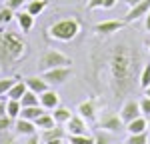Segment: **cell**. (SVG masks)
Segmentation results:
<instances>
[{
    "mask_svg": "<svg viewBox=\"0 0 150 144\" xmlns=\"http://www.w3.org/2000/svg\"><path fill=\"white\" fill-rule=\"evenodd\" d=\"M140 54L128 44H118L108 56L110 84L116 96H126L134 88V78L138 72Z\"/></svg>",
    "mask_w": 150,
    "mask_h": 144,
    "instance_id": "1",
    "label": "cell"
},
{
    "mask_svg": "<svg viewBox=\"0 0 150 144\" xmlns=\"http://www.w3.org/2000/svg\"><path fill=\"white\" fill-rule=\"evenodd\" d=\"M28 54V44L22 34L12 30H0V70L14 66Z\"/></svg>",
    "mask_w": 150,
    "mask_h": 144,
    "instance_id": "2",
    "label": "cell"
},
{
    "mask_svg": "<svg viewBox=\"0 0 150 144\" xmlns=\"http://www.w3.org/2000/svg\"><path fill=\"white\" fill-rule=\"evenodd\" d=\"M80 26L82 24L78 18H64V20L50 24L46 30V36L50 40H58V42H70V40H74L78 36Z\"/></svg>",
    "mask_w": 150,
    "mask_h": 144,
    "instance_id": "3",
    "label": "cell"
},
{
    "mask_svg": "<svg viewBox=\"0 0 150 144\" xmlns=\"http://www.w3.org/2000/svg\"><path fill=\"white\" fill-rule=\"evenodd\" d=\"M72 64V58L62 54L60 50H54V48H48L42 52V56L38 60V70H50V68H58V66H70Z\"/></svg>",
    "mask_w": 150,
    "mask_h": 144,
    "instance_id": "4",
    "label": "cell"
},
{
    "mask_svg": "<svg viewBox=\"0 0 150 144\" xmlns=\"http://www.w3.org/2000/svg\"><path fill=\"white\" fill-rule=\"evenodd\" d=\"M72 76V66H58V68H50V70L42 72V78L52 86H60L64 84Z\"/></svg>",
    "mask_w": 150,
    "mask_h": 144,
    "instance_id": "5",
    "label": "cell"
},
{
    "mask_svg": "<svg viewBox=\"0 0 150 144\" xmlns=\"http://www.w3.org/2000/svg\"><path fill=\"white\" fill-rule=\"evenodd\" d=\"M98 128H102L106 132H118L124 128V122L120 118V114H114V112H106L102 118L98 120Z\"/></svg>",
    "mask_w": 150,
    "mask_h": 144,
    "instance_id": "6",
    "label": "cell"
},
{
    "mask_svg": "<svg viewBox=\"0 0 150 144\" xmlns=\"http://www.w3.org/2000/svg\"><path fill=\"white\" fill-rule=\"evenodd\" d=\"M66 126L64 124H54L52 128H46V130H42V136H40V140L42 144H50V142H62L64 138H66Z\"/></svg>",
    "mask_w": 150,
    "mask_h": 144,
    "instance_id": "7",
    "label": "cell"
},
{
    "mask_svg": "<svg viewBox=\"0 0 150 144\" xmlns=\"http://www.w3.org/2000/svg\"><path fill=\"white\" fill-rule=\"evenodd\" d=\"M126 24H128L126 20H104V22L94 24V32L98 36H110L118 30H122Z\"/></svg>",
    "mask_w": 150,
    "mask_h": 144,
    "instance_id": "8",
    "label": "cell"
},
{
    "mask_svg": "<svg viewBox=\"0 0 150 144\" xmlns=\"http://www.w3.org/2000/svg\"><path fill=\"white\" fill-rule=\"evenodd\" d=\"M140 114V102H136L134 98H130V100H126L124 104H122V108H120V118H122V122H124V126H126L130 120L138 118Z\"/></svg>",
    "mask_w": 150,
    "mask_h": 144,
    "instance_id": "9",
    "label": "cell"
},
{
    "mask_svg": "<svg viewBox=\"0 0 150 144\" xmlns=\"http://www.w3.org/2000/svg\"><path fill=\"white\" fill-rule=\"evenodd\" d=\"M148 12H150V0H142V2H138V4L130 6V10L126 12L124 20H126V22H134V20H140V18H144Z\"/></svg>",
    "mask_w": 150,
    "mask_h": 144,
    "instance_id": "10",
    "label": "cell"
},
{
    "mask_svg": "<svg viewBox=\"0 0 150 144\" xmlns=\"http://www.w3.org/2000/svg\"><path fill=\"white\" fill-rule=\"evenodd\" d=\"M38 98H40V106H44L46 110H54L56 106H60L58 92H56V90H52V88H48V90L42 92V94H38Z\"/></svg>",
    "mask_w": 150,
    "mask_h": 144,
    "instance_id": "11",
    "label": "cell"
},
{
    "mask_svg": "<svg viewBox=\"0 0 150 144\" xmlns=\"http://www.w3.org/2000/svg\"><path fill=\"white\" fill-rule=\"evenodd\" d=\"M64 126H66L68 134H86V120L82 118L80 114H72Z\"/></svg>",
    "mask_w": 150,
    "mask_h": 144,
    "instance_id": "12",
    "label": "cell"
},
{
    "mask_svg": "<svg viewBox=\"0 0 150 144\" xmlns=\"http://www.w3.org/2000/svg\"><path fill=\"white\" fill-rule=\"evenodd\" d=\"M24 82H26V86H28V90H32V92H36V94H42L44 90L50 88V84H48L42 76H28V78H24Z\"/></svg>",
    "mask_w": 150,
    "mask_h": 144,
    "instance_id": "13",
    "label": "cell"
},
{
    "mask_svg": "<svg viewBox=\"0 0 150 144\" xmlns=\"http://www.w3.org/2000/svg\"><path fill=\"white\" fill-rule=\"evenodd\" d=\"M76 112H78L86 122H92V120L96 118V104H94V100H84V102H80L78 108H76Z\"/></svg>",
    "mask_w": 150,
    "mask_h": 144,
    "instance_id": "14",
    "label": "cell"
},
{
    "mask_svg": "<svg viewBox=\"0 0 150 144\" xmlns=\"http://www.w3.org/2000/svg\"><path fill=\"white\" fill-rule=\"evenodd\" d=\"M14 20L18 22V28L22 30V34H28L30 30H32V26H34V16L30 14V12H18L16 16H14Z\"/></svg>",
    "mask_w": 150,
    "mask_h": 144,
    "instance_id": "15",
    "label": "cell"
},
{
    "mask_svg": "<svg viewBox=\"0 0 150 144\" xmlns=\"http://www.w3.org/2000/svg\"><path fill=\"white\" fill-rule=\"evenodd\" d=\"M14 128H16V134H22V136H30V134H36V124L32 120H26V118H16L14 122Z\"/></svg>",
    "mask_w": 150,
    "mask_h": 144,
    "instance_id": "16",
    "label": "cell"
},
{
    "mask_svg": "<svg viewBox=\"0 0 150 144\" xmlns=\"http://www.w3.org/2000/svg\"><path fill=\"white\" fill-rule=\"evenodd\" d=\"M124 128L128 130V134H138V132H146V130H148V120H146V116H142V114H140L138 118L130 120V122H128Z\"/></svg>",
    "mask_w": 150,
    "mask_h": 144,
    "instance_id": "17",
    "label": "cell"
},
{
    "mask_svg": "<svg viewBox=\"0 0 150 144\" xmlns=\"http://www.w3.org/2000/svg\"><path fill=\"white\" fill-rule=\"evenodd\" d=\"M46 112V108L40 106V104H34V106H22L20 110V118H26V120H32L34 122L40 114H44Z\"/></svg>",
    "mask_w": 150,
    "mask_h": 144,
    "instance_id": "18",
    "label": "cell"
},
{
    "mask_svg": "<svg viewBox=\"0 0 150 144\" xmlns=\"http://www.w3.org/2000/svg\"><path fill=\"white\" fill-rule=\"evenodd\" d=\"M48 8V0H30L26 2V12H30L32 16H38Z\"/></svg>",
    "mask_w": 150,
    "mask_h": 144,
    "instance_id": "19",
    "label": "cell"
},
{
    "mask_svg": "<svg viewBox=\"0 0 150 144\" xmlns=\"http://www.w3.org/2000/svg\"><path fill=\"white\" fill-rule=\"evenodd\" d=\"M34 124H36V128H38V130H46V128H52V126L56 124V120H54L52 114L44 112V114H40V116L34 120Z\"/></svg>",
    "mask_w": 150,
    "mask_h": 144,
    "instance_id": "20",
    "label": "cell"
},
{
    "mask_svg": "<svg viewBox=\"0 0 150 144\" xmlns=\"http://www.w3.org/2000/svg\"><path fill=\"white\" fill-rule=\"evenodd\" d=\"M26 90H28L26 82H24V80H18V82L14 84L10 90H8V94H6V96H8V98H12V100H20V98L24 96V92H26Z\"/></svg>",
    "mask_w": 150,
    "mask_h": 144,
    "instance_id": "21",
    "label": "cell"
},
{
    "mask_svg": "<svg viewBox=\"0 0 150 144\" xmlns=\"http://www.w3.org/2000/svg\"><path fill=\"white\" fill-rule=\"evenodd\" d=\"M52 116H54V120H56V124H66V122L70 120V116H72V112H70L68 108H64V106H56L54 112H52Z\"/></svg>",
    "mask_w": 150,
    "mask_h": 144,
    "instance_id": "22",
    "label": "cell"
},
{
    "mask_svg": "<svg viewBox=\"0 0 150 144\" xmlns=\"http://www.w3.org/2000/svg\"><path fill=\"white\" fill-rule=\"evenodd\" d=\"M20 110H22V104H20V100H12L8 98V102H6V114L10 116V118H18L20 116Z\"/></svg>",
    "mask_w": 150,
    "mask_h": 144,
    "instance_id": "23",
    "label": "cell"
},
{
    "mask_svg": "<svg viewBox=\"0 0 150 144\" xmlns=\"http://www.w3.org/2000/svg\"><path fill=\"white\" fill-rule=\"evenodd\" d=\"M20 78L18 76H8V78H0V96L8 94V90H10L14 84L18 82Z\"/></svg>",
    "mask_w": 150,
    "mask_h": 144,
    "instance_id": "24",
    "label": "cell"
},
{
    "mask_svg": "<svg viewBox=\"0 0 150 144\" xmlns=\"http://www.w3.org/2000/svg\"><path fill=\"white\" fill-rule=\"evenodd\" d=\"M70 144H94V136L88 134H68Z\"/></svg>",
    "mask_w": 150,
    "mask_h": 144,
    "instance_id": "25",
    "label": "cell"
},
{
    "mask_svg": "<svg viewBox=\"0 0 150 144\" xmlns=\"http://www.w3.org/2000/svg\"><path fill=\"white\" fill-rule=\"evenodd\" d=\"M20 104H22V106H34V104H40V98H38V94H36V92L26 90V92H24V96L20 98Z\"/></svg>",
    "mask_w": 150,
    "mask_h": 144,
    "instance_id": "26",
    "label": "cell"
},
{
    "mask_svg": "<svg viewBox=\"0 0 150 144\" xmlns=\"http://www.w3.org/2000/svg\"><path fill=\"white\" fill-rule=\"evenodd\" d=\"M124 144H148V130L138 132V134H128Z\"/></svg>",
    "mask_w": 150,
    "mask_h": 144,
    "instance_id": "27",
    "label": "cell"
},
{
    "mask_svg": "<svg viewBox=\"0 0 150 144\" xmlns=\"http://www.w3.org/2000/svg\"><path fill=\"white\" fill-rule=\"evenodd\" d=\"M14 10H12L10 6H4V8H0V26H6V24H10L14 20Z\"/></svg>",
    "mask_w": 150,
    "mask_h": 144,
    "instance_id": "28",
    "label": "cell"
},
{
    "mask_svg": "<svg viewBox=\"0 0 150 144\" xmlns=\"http://www.w3.org/2000/svg\"><path fill=\"white\" fill-rule=\"evenodd\" d=\"M138 86L142 90H144L146 86H150V62L142 66V72H140V76H138Z\"/></svg>",
    "mask_w": 150,
    "mask_h": 144,
    "instance_id": "29",
    "label": "cell"
},
{
    "mask_svg": "<svg viewBox=\"0 0 150 144\" xmlns=\"http://www.w3.org/2000/svg\"><path fill=\"white\" fill-rule=\"evenodd\" d=\"M94 144H110V134L102 128H98L94 134Z\"/></svg>",
    "mask_w": 150,
    "mask_h": 144,
    "instance_id": "30",
    "label": "cell"
},
{
    "mask_svg": "<svg viewBox=\"0 0 150 144\" xmlns=\"http://www.w3.org/2000/svg\"><path fill=\"white\" fill-rule=\"evenodd\" d=\"M14 126V118H10L8 114H4V116H0V132L8 130V128H12Z\"/></svg>",
    "mask_w": 150,
    "mask_h": 144,
    "instance_id": "31",
    "label": "cell"
},
{
    "mask_svg": "<svg viewBox=\"0 0 150 144\" xmlns=\"http://www.w3.org/2000/svg\"><path fill=\"white\" fill-rule=\"evenodd\" d=\"M140 112L142 116H150V96H144L140 100Z\"/></svg>",
    "mask_w": 150,
    "mask_h": 144,
    "instance_id": "32",
    "label": "cell"
},
{
    "mask_svg": "<svg viewBox=\"0 0 150 144\" xmlns=\"http://www.w3.org/2000/svg\"><path fill=\"white\" fill-rule=\"evenodd\" d=\"M26 4V0H6V6H10L12 10H18Z\"/></svg>",
    "mask_w": 150,
    "mask_h": 144,
    "instance_id": "33",
    "label": "cell"
},
{
    "mask_svg": "<svg viewBox=\"0 0 150 144\" xmlns=\"http://www.w3.org/2000/svg\"><path fill=\"white\" fill-rule=\"evenodd\" d=\"M102 6H104V0H88L86 2L88 10H96V8H102Z\"/></svg>",
    "mask_w": 150,
    "mask_h": 144,
    "instance_id": "34",
    "label": "cell"
},
{
    "mask_svg": "<svg viewBox=\"0 0 150 144\" xmlns=\"http://www.w3.org/2000/svg\"><path fill=\"white\" fill-rule=\"evenodd\" d=\"M116 4H118V0H104V10H110V8H114Z\"/></svg>",
    "mask_w": 150,
    "mask_h": 144,
    "instance_id": "35",
    "label": "cell"
},
{
    "mask_svg": "<svg viewBox=\"0 0 150 144\" xmlns=\"http://www.w3.org/2000/svg\"><path fill=\"white\" fill-rule=\"evenodd\" d=\"M40 142H42V140L38 138V134H30L28 140H26V144H40Z\"/></svg>",
    "mask_w": 150,
    "mask_h": 144,
    "instance_id": "36",
    "label": "cell"
},
{
    "mask_svg": "<svg viewBox=\"0 0 150 144\" xmlns=\"http://www.w3.org/2000/svg\"><path fill=\"white\" fill-rule=\"evenodd\" d=\"M144 28H146V30L150 32V12L146 14V16H144Z\"/></svg>",
    "mask_w": 150,
    "mask_h": 144,
    "instance_id": "37",
    "label": "cell"
},
{
    "mask_svg": "<svg viewBox=\"0 0 150 144\" xmlns=\"http://www.w3.org/2000/svg\"><path fill=\"white\" fill-rule=\"evenodd\" d=\"M6 114V102H0V116Z\"/></svg>",
    "mask_w": 150,
    "mask_h": 144,
    "instance_id": "38",
    "label": "cell"
},
{
    "mask_svg": "<svg viewBox=\"0 0 150 144\" xmlns=\"http://www.w3.org/2000/svg\"><path fill=\"white\" fill-rule=\"evenodd\" d=\"M128 6H134V4H138V2H142V0H124Z\"/></svg>",
    "mask_w": 150,
    "mask_h": 144,
    "instance_id": "39",
    "label": "cell"
},
{
    "mask_svg": "<svg viewBox=\"0 0 150 144\" xmlns=\"http://www.w3.org/2000/svg\"><path fill=\"white\" fill-rule=\"evenodd\" d=\"M144 96H150V86H146V88H144Z\"/></svg>",
    "mask_w": 150,
    "mask_h": 144,
    "instance_id": "40",
    "label": "cell"
},
{
    "mask_svg": "<svg viewBox=\"0 0 150 144\" xmlns=\"http://www.w3.org/2000/svg\"><path fill=\"white\" fill-rule=\"evenodd\" d=\"M146 48H148V52H150V40H148V42H146Z\"/></svg>",
    "mask_w": 150,
    "mask_h": 144,
    "instance_id": "41",
    "label": "cell"
},
{
    "mask_svg": "<svg viewBox=\"0 0 150 144\" xmlns=\"http://www.w3.org/2000/svg\"><path fill=\"white\" fill-rule=\"evenodd\" d=\"M146 120H148V130H150V116H146Z\"/></svg>",
    "mask_w": 150,
    "mask_h": 144,
    "instance_id": "42",
    "label": "cell"
},
{
    "mask_svg": "<svg viewBox=\"0 0 150 144\" xmlns=\"http://www.w3.org/2000/svg\"><path fill=\"white\" fill-rule=\"evenodd\" d=\"M50 144H62V142H50Z\"/></svg>",
    "mask_w": 150,
    "mask_h": 144,
    "instance_id": "43",
    "label": "cell"
}]
</instances>
